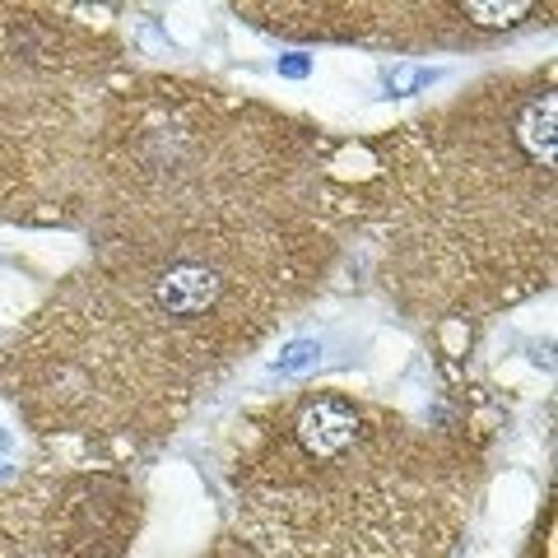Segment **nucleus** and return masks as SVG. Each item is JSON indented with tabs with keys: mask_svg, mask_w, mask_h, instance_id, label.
<instances>
[{
	"mask_svg": "<svg viewBox=\"0 0 558 558\" xmlns=\"http://www.w3.org/2000/svg\"><path fill=\"white\" fill-rule=\"evenodd\" d=\"M344 252L326 215L98 242L0 344V400L43 442L154 447L317 299Z\"/></svg>",
	"mask_w": 558,
	"mask_h": 558,
	"instance_id": "f257e3e1",
	"label": "nucleus"
},
{
	"mask_svg": "<svg viewBox=\"0 0 558 558\" xmlns=\"http://www.w3.org/2000/svg\"><path fill=\"white\" fill-rule=\"evenodd\" d=\"M554 61L470 80L438 108L336 145L344 242L405 322L470 326L531 303L558 275Z\"/></svg>",
	"mask_w": 558,
	"mask_h": 558,
	"instance_id": "f03ea898",
	"label": "nucleus"
},
{
	"mask_svg": "<svg viewBox=\"0 0 558 558\" xmlns=\"http://www.w3.org/2000/svg\"><path fill=\"white\" fill-rule=\"evenodd\" d=\"M488 475L470 428L349 387H299L233 418L223 484L260 558H447Z\"/></svg>",
	"mask_w": 558,
	"mask_h": 558,
	"instance_id": "7ed1b4c3",
	"label": "nucleus"
},
{
	"mask_svg": "<svg viewBox=\"0 0 558 558\" xmlns=\"http://www.w3.org/2000/svg\"><path fill=\"white\" fill-rule=\"evenodd\" d=\"M336 135L219 80L131 70L98 108L75 229L98 242L326 215Z\"/></svg>",
	"mask_w": 558,
	"mask_h": 558,
	"instance_id": "20e7f679",
	"label": "nucleus"
},
{
	"mask_svg": "<svg viewBox=\"0 0 558 558\" xmlns=\"http://www.w3.org/2000/svg\"><path fill=\"white\" fill-rule=\"evenodd\" d=\"M126 75L112 28L57 5H0V223L75 229L98 108Z\"/></svg>",
	"mask_w": 558,
	"mask_h": 558,
	"instance_id": "39448f33",
	"label": "nucleus"
},
{
	"mask_svg": "<svg viewBox=\"0 0 558 558\" xmlns=\"http://www.w3.org/2000/svg\"><path fill=\"white\" fill-rule=\"evenodd\" d=\"M238 20L284 43H354L368 51H465L512 43L531 28H549L554 5L535 0H418V5H391V0H284V5H233Z\"/></svg>",
	"mask_w": 558,
	"mask_h": 558,
	"instance_id": "423d86ee",
	"label": "nucleus"
},
{
	"mask_svg": "<svg viewBox=\"0 0 558 558\" xmlns=\"http://www.w3.org/2000/svg\"><path fill=\"white\" fill-rule=\"evenodd\" d=\"M145 526V494L121 465L61 470L43 502L33 558H126Z\"/></svg>",
	"mask_w": 558,
	"mask_h": 558,
	"instance_id": "0eeeda50",
	"label": "nucleus"
}]
</instances>
